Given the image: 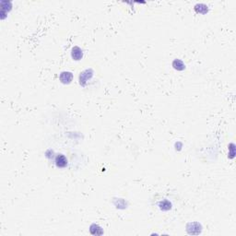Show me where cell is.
Segmentation results:
<instances>
[{
	"instance_id": "1",
	"label": "cell",
	"mask_w": 236,
	"mask_h": 236,
	"mask_svg": "<svg viewBox=\"0 0 236 236\" xmlns=\"http://www.w3.org/2000/svg\"><path fill=\"white\" fill-rule=\"evenodd\" d=\"M72 79H73V75L70 72H62L61 75H60V80L64 84L70 83L72 81Z\"/></svg>"
},
{
	"instance_id": "2",
	"label": "cell",
	"mask_w": 236,
	"mask_h": 236,
	"mask_svg": "<svg viewBox=\"0 0 236 236\" xmlns=\"http://www.w3.org/2000/svg\"><path fill=\"white\" fill-rule=\"evenodd\" d=\"M66 163H67V160H66V159L64 155H62V154L57 155V157L56 159V164H57V167L64 168V167L66 166Z\"/></svg>"
},
{
	"instance_id": "3",
	"label": "cell",
	"mask_w": 236,
	"mask_h": 236,
	"mask_svg": "<svg viewBox=\"0 0 236 236\" xmlns=\"http://www.w3.org/2000/svg\"><path fill=\"white\" fill-rule=\"evenodd\" d=\"M71 55H72L73 59H75V60H80L82 58V56H83L82 51H81V49L79 47H74L72 49V54Z\"/></svg>"
},
{
	"instance_id": "4",
	"label": "cell",
	"mask_w": 236,
	"mask_h": 236,
	"mask_svg": "<svg viewBox=\"0 0 236 236\" xmlns=\"http://www.w3.org/2000/svg\"><path fill=\"white\" fill-rule=\"evenodd\" d=\"M91 75H92V74H91V71H89V70L84 71V72L80 75V78H79L80 84H81V85H85L86 80L90 79V78L91 77Z\"/></svg>"
}]
</instances>
